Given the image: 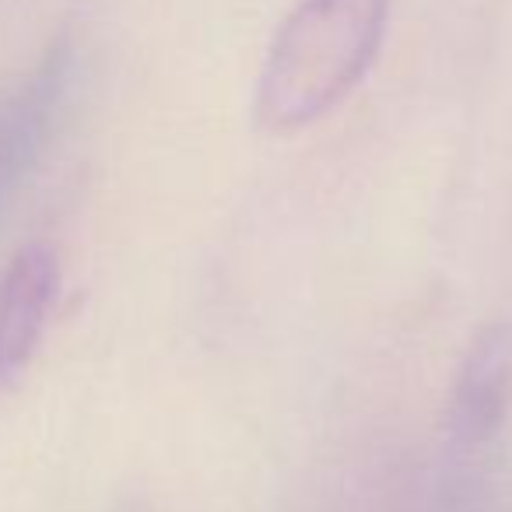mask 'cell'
I'll return each mask as SVG.
<instances>
[{"label":"cell","mask_w":512,"mask_h":512,"mask_svg":"<svg viewBox=\"0 0 512 512\" xmlns=\"http://www.w3.org/2000/svg\"><path fill=\"white\" fill-rule=\"evenodd\" d=\"M390 0H302L267 50L256 85V120L292 134L351 95L376 64Z\"/></svg>","instance_id":"1"},{"label":"cell","mask_w":512,"mask_h":512,"mask_svg":"<svg viewBox=\"0 0 512 512\" xmlns=\"http://www.w3.org/2000/svg\"><path fill=\"white\" fill-rule=\"evenodd\" d=\"M74 50L57 43L29 74L0 95V221L32 176L71 88Z\"/></svg>","instance_id":"2"},{"label":"cell","mask_w":512,"mask_h":512,"mask_svg":"<svg viewBox=\"0 0 512 512\" xmlns=\"http://www.w3.org/2000/svg\"><path fill=\"white\" fill-rule=\"evenodd\" d=\"M60 288L57 253L43 242L18 249L0 274V386L18 383L50 327Z\"/></svg>","instance_id":"3"},{"label":"cell","mask_w":512,"mask_h":512,"mask_svg":"<svg viewBox=\"0 0 512 512\" xmlns=\"http://www.w3.org/2000/svg\"><path fill=\"white\" fill-rule=\"evenodd\" d=\"M512 407V323H484L470 341L449 397V425L463 442H484Z\"/></svg>","instance_id":"4"}]
</instances>
